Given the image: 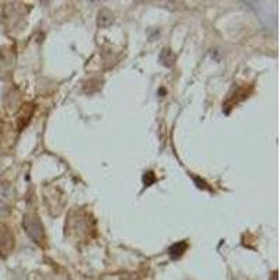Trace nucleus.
Listing matches in <instances>:
<instances>
[{
    "instance_id": "obj_4",
    "label": "nucleus",
    "mask_w": 280,
    "mask_h": 280,
    "mask_svg": "<svg viewBox=\"0 0 280 280\" xmlns=\"http://www.w3.org/2000/svg\"><path fill=\"white\" fill-rule=\"evenodd\" d=\"M114 23V15L108 10H103L98 14V26L100 27H108Z\"/></svg>"
},
{
    "instance_id": "obj_3",
    "label": "nucleus",
    "mask_w": 280,
    "mask_h": 280,
    "mask_svg": "<svg viewBox=\"0 0 280 280\" xmlns=\"http://www.w3.org/2000/svg\"><path fill=\"white\" fill-rule=\"evenodd\" d=\"M188 248V244L185 241H181V242H177V244H174L173 247L170 248V255H171V258L174 259H178V258H181L184 252L187 251Z\"/></svg>"
},
{
    "instance_id": "obj_1",
    "label": "nucleus",
    "mask_w": 280,
    "mask_h": 280,
    "mask_svg": "<svg viewBox=\"0 0 280 280\" xmlns=\"http://www.w3.org/2000/svg\"><path fill=\"white\" fill-rule=\"evenodd\" d=\"M23 227L27 233V236L37 244H42L45 240V231H44V226L38 219V216L32 213L26 214L23 217Z\"/></svg>"
},
{
    "instance_id": "obj_5",
    "label": "nucleus",
    "mask_w": 280,
    "mask_h": 280,
    "mask_svg": "<svg viewBox=\"0 0 280 280\" xmlns=\"http://www.w3.org/2000/svg\"><path fill=\"white\" fill-rule=\"evenodd\" d=\"M156 178H154V175H153V173H147L146 175H145V178H143V181H145V184H146L147 187L154 181Z\"/></svg>"
},
{
    "instance_id": "obj_2",
    "label": "nucleus",
    "mask_w": 280,
    "mask_h": 280,
    "mask_svg": "<svg viewBox=\"0 0 280 280\" xmlns=\"http://www.w3.org/2000/svg\"><path fill=\"white\" fill-rule=\"evenodd\" d=\"M14 247V237L6 226H0V255L12 252Z\"/></svg>"
}]
</instances>
